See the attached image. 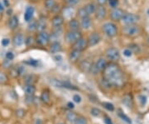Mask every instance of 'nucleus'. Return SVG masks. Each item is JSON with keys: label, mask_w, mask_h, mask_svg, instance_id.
I'll use <instances>...</instances> for the list:
<instances>
[{"label": "nucleus", "mask_w": 149, "mask_h": 124, "mask_svg": "<svg viewBox=\"0 0 149 124\" xmlns=\"http://www.w3.org/2000/svg\"><path fill=\"white\" fill-rule=\"evenodd\" d=\"M103 81L108 87H121L124 85V74L116 63H108L103 71Z\"/></svg>", "instance_id": "nucleus-1"}, {"label": "nucleus", "mask_w": 149, "mask_h": 124, "mask_svg": "<svg viewBox=\"0 0 149 124\" xmlns=\"http://www.w3.org/2000/svg\"><path fill=\"white\" fill-rule=\"evenodd\" d=\"M123 33L128 38H137L141 33V28L137 24L126 25L123 29Z\"/></svg>", "instance_id": "nucleus-2"}, {"label": "nucleus", "mask_w": 149, "mask_h": 124, "mask_svg": "<svg viewBox=\"0 0 149 124\" xmlns=\"http://www.w3.org/2000/svg\"><path fill=\"white\" fill-rule=\"evenodd\" d=\"M102 30H103L104 33L109 38H114L118 34L117 26L111 22L105 23L102 26Z\"/></svg>", "instance_id": "nucleus-3"}, {"label": "nucleus", "mask_w": 149, "mask_h": 124, "mask_svg": "<svg viewBox=\"0 0 149 124\" xmlns=\"http://www.w3.org/2000/svg\"><path fill=\"white\" fill-rule=\"evenodd\" d=\"M82 38V33L80 31H71L70 30L65 35V40L67 43L70 45H73L74 43H76L80 38Z\"/></svg>", "instance_id": "nucleus-4"}, {"label": "nucleus", "mask_w": 149, "mask_h": 124, "mask_svg": "<svg viewBox=\"0 0 149 124\" xmlns=\"http://www.w3.org/2000/svg\"><path fill=\"white\" fill-rule=\"evenodd\" d=\"M51 84L55 87H59V88H67L70 90H78L77 87L72 85L69 82L61 81V80L56 79V78H52L51 80Z\"/></svg>", "instance_id": "nucleus-5"}, {"label": "nucleus", "mask_w": 149, "mask_h": 124, "mask_svg": "<svg viewBox=\"0 0 149 124\" xmlns=\"http://www.w3.org/2000/svg\"><path fill=\"white\" fill-rule=\"evenodd\" d=\"M105 56L109 60H110L113 63H116L120 59V53L119 50L114 47H110L107 49L105 51Z\"/></svg>", "instance_id": "nucleus-6"}, {"label": "nucleus", "mask_w": 149, "mask_h": 124, "mask_svg": "<svg viewBox=\"0 0 149 124\" xmlns=\"http://www.w3.org/2000/svg\"><path fill=\"white\" fill-rule=\"evenodd\" d=\"M140 20V17L135 13H127L123 17L121 21L125 25H133V24H137L138 22Z\"/></svg>", "instance_id": "nucleus-7"}, {"label": "nucleus", "mask_w": 149, "mask_h": 124, "mask_svg": "<svg viewBox=\"0 0 149 124\" xmlns=\"http://www.w3.org/2000/svg\"><path fill=\"white\" fill-rule=\"evenodd\" d=\"M36 41L37 44H39L40 46H47L48 43L51 42L50 34L46 31L38 32V34L36 37Z\"/></svg>", "instance_id": "nucleus-8"}, {"label": "nucleus", "mask_w": 149, "mask_h": 124, "mask_svg": "<svg viewBox=\"0 0 149 124\" xmlns=\"http://www.w3.org/2000/svg\"><path fill=\"white\" fill-rule=\"evenodd\" d=\"M124 14H125V12L123 10L122 8H115L110 13V18H111L112 21L113 22L121 21L123 17L124 16Z\"/></svg>", "instance_id": "nucleus-9"}, {"label": "nucleus", "mask_w": 149, "mask_h": 124, "mask_svg": "<svg viewBox=\"0 0 149 124\" xmlns=\"http://www.w3.org/2000/svg\"><path fill=\"white\" fill-rule=\"evenodd\" d=\"M88 47H89V45H88V40L84 38L83 37L81 38H80L76 43H74V44L72 45V49L80 50L81 52H83V51L85 50Z\"/></svg>", "instance_id": "nucleus-10"}, {"label": "nucleus", "mask_w": 149, "mask_h": 124, "mask_svg": "<svg viewBox=\"0 0 149 124\" xmlns=\"http://www.w3.org/2000/svg\"><path fill=\"white\" fill-rule=\"evenodd\" d=\"M88 45L89 47H95L101 41V37L98 32H93L88 38Z\"/></svg>", "instance_id": "nucleus-11"}, {"label": "nucleus", "mask_w": 149, "mask_h": 124, "mask_svg": "<svg viewBox=\"0 0 149 124\" xmlns=\"http://www.w3.org/2000/svg\"><path fill=\"white\" fill-rule=\"evenodd\" d=\"M93 63L89 61L88 59H85L80 61V63H79V68L80 70L82 71L83 73H91V68L93 67Z\"/></svg>", "instance_id": "nucleus-12"}, {"label": "nucleus", "mask_w": 149, "mask_h": 124, "mask_svg": "<svg viewBox=\"0 0 149 124\" xmlns=\"http://www.w3.org/2000/svg\"><path fill=\"white\" fill-rule=\"evenodd\" d=\"M25 40L26 38H24L23 34H22L20 32L15 34L13 37V39H12V43L13 44L14 47H22L24 43H25Z\"/></svg>", "instance_id": "nucleus-13"}, {"label": "nucleus", "mask_w": 149, "mask_h": 124, "mask_svg": "<svg viewBox=\"0 0 149 124\" xmlns=\"http://www.w3.org/2000/svg\"><path fill=\"white\" fill-rule=\"evenodd\" d=\"M82 55V52L77 49H72L69 54V60L70 63H75L80 59V57Z\"/></svg>", "instance_id": "nucleus-14"}, {"label": "nucleus", "mask_w": 149, "mask_h": 124, "mask_svg": "<svg viewBox=\"0 0 149 124\" xmlns=\"http://www.w3.org/2000/svg\"><path fill=\"white\" fill-rule=\"evenodd\" d=\"M106 13H107V10L104 6H103V5L97 6L95 14V17L98 18V19H100V20H103V19L106 17Z\"/></svg>", "instance_id": "nucleus-15"}, {"label": "nucleus", "mask_w": 149, "mask_h": 124, "mask_svg": "<svg viewBox=\"0 0 149 124\" xmlns=\"http://www.w3.org/2000/svg\"><path fill=\"white\" fill-rule=\"evenodd\" d=\"M64 23V18L59 14H56L52 18V24L54 28H58L61 27V26Z\"/></svg>", "instance_id": "nucleus-16"}, {"label": "nucleus", "mask_w": 149, "mask_h": 124, "mask_svg": "<svg viewBox=\"0 0 149 124\" xmlns=\"http://www.w3.org/2000/svg\"><path fill=\"white\" fill-rule=\"evenodd\" d=\"M18 24H19V20H18V18L16 15H12L8 19V26L9 27V29L11 30H15L17 27H18Z\"/></svg>", "instance_id": "nucleus-17"}, {"label": "nucleus", "mask_w": 149, "mask_h": 124, "mask_svg": "<svg viewBox=\"0 0 149 124\" xmlns=\"http://www.w3.org/2000/svg\"><path fill=\"white\" fill-rule=\"evenodd\" d=\"M34 13H35V9L33 7H31V6L27 7L24 13V20L27 23L32 21L34 16Z\"/></svg>", "instance_id": "nucleus-18"}, {"label": "nucleus", "mask_w": 149, "mask_h": 124, "mask_svg": "<svg viewBox=\"0 0 149 124\" xmlns=\"http://www.w3.org/2000/svg\"><path fill=\"white\" fill-rule=\"evenodd\" d=\"M70 30L71 31H80V22H79L75 18H70L69 23H68Z\"/></svg>", "instance_id": "nucleus-19"}, {"label": "nucleus", "mask_w": 149, "mask_h": 124, "mask_svg": "<svg viewBox=\"0 0 149 124\" xmlns=\"http://www.w3.org/2000/svg\"><path fill=\"white\" fill-rule=\"evenodd\" d=\"M61 51H62V47H61V44L59 43L58 41L52 42L51 45H50V52H51L52 54H59V53H61Z\"/></svg>", "instance_id": "nucleus-20"}, {"label": "nucleus", "mask_w": 149, "mask_h": 124, "mask_svg": "<svg viewBox=\"0 0 149 124\" xmlns=\"http://www.w3.org/2000/svg\"><path fill=\"white\" fill-rule=\"evenodd\" d=\"M107 65H108V62L104 58H100L97 60V62L95 63L96 69L99 71V73H100V72L103 73V71L105 69Z\"/></svg>", "instance_id": "nucleus-21"}, {"label": "nucleus", "mask_w": 149, "mask_h": 124, "mask_svg": "<svg viewBox=\"0 0 149 124\" xmlns=\"http://www.w3.org/2000/svg\"><path fill=\"white\" fill-rule=\"evenodd\" d=\"M23 91L27 97H32L36 92V87L33 84H26L23 87Z\"/></svg>", "instance_id": "nucleus-22"}, {"label": "nucleus", "mask_w": 149, "mask_h": 124, "mask_svg": "<svg viewBox=\"0 0 149 124\" xmlns=\"http://www.w3.org/2000/svg\"><path fill=\"white\" fill-rule=\"evenodd\" d=\"M91 25H92V20H91L90 16L85 17L84 18H81L80 19V26H81V27L83 29L87 30V29L91 28Z\"/></svg>", "instance_id": "nucleus-23"}, {"label": "nucleus", "mask_w": 149, "mask_h": 124, "mask_svg": "<svg viewBox=\"0 0 149 124\" xmlns=\"http://www.w3.org/2000/svg\"><path fill=\"white\" fill-rule=\"evenodd\" d=\"M62 33V30L61 27H58V28H55V30L53 31V32L50 35V38H51V42H56L57 41V39L60 38V36L61 35Z\"/></svg>", "instance_id": "nucleus-24"}, {"label": "nucleus", "mask_w": 149, "mask_h": 124, "mask_svg": "<svg viewBox=\"0 0 149 124\" xmlns=\"http://www.w3.org/2000/svg\"><path fill=\"white\" fill-rule=\"evenodd\" d=\"M96 8H97V6H96L94 3H89V4H87L85 6V10L87 11V13H88L89 15L94 14V13H95Z\"/></svg>", "instance_id": "nucleus-25"}, {"label": "nucleus", "mask_w": 149, "mask_h": 124, "mask_svg": "<svg viewBox=\"0 0 149 124\" xmlns=\"http://www.w3.org/2000/svg\"><path fill=\"white\" fill-rule=\"evenodd\" d=\"M46 28H47V23L45 21V19H40V20L37 21V32H43V31L46 30Z\"/></svg>", "instance_id": "nucleus-26"}, {"label": "nucleus", "mask_w": 149, "mask_h": 124, "mask_svg": "<svg viewBox=\"0 0 149 124\" xmlns=\"http://www.w3.org/2000/svg\"><path fill=\"white\" fill-rule=\"evenodd\" d=\"M41 100L46 104H48L51 101V97H50V93L48 92V90H44L42 94H41Z\"/></svg>", "instance_id": "nucleus-27"}, {"label": "nucleus", "mask_w": 149, "mask_h": 124, "mask_svg": "<svg viewBox=\"0 0 149 124\" xmlns=\"http://www.w3.org/2000/svg\"><path fill=\"white\" fill-rule=\"evenodd\" d=\"M56 5V0H45V8L48 11H52Z\"/></svg>", "instance_id": "nucleus-28"}, {"label": "nucleus", "mask_w": 149, "mask_h": 124, "mask_svg": "<svg viewBox=\"0 0 149 124\" xmlns=\"http://www.w3.org/2000/svg\"><path fill=\"white\" fill-rule=\"evenodd\" d=\"M24 63L28 65V66H32L33 68H37L41 63H40L39 60L34 59V58H29V59H27L26 61H24Z\"/></svg>", "instance_id": "nucleus-29"}, {"label": "nucleus", "mask_w": 149, "mask_h": 124, "mask_svg": "<svg viewBox=\"0 0 149 124\" xmlns=\"http://www.w3.org/2000/svg\"><path fill=\"white\" fill-rule=\"evenodd\" d=\"M123 103L126 105L128 108H131L133 105V101H132V97L130 95H125L123 97Z\"/></svg>", "instance_id": "nucleus-30"}, {"label": "nucleus", "mask_w": 149, "mask_h": 124, "mask_svg": "<svg viewBox=\"0 0 149 124\" xmlns=\"http://www.w3.org/2000/svg\"><path fill=\"white\" fill-rule=\"evenodd\" d=\"M77 118H78L77 114L74 113V112H69L67 113V115H66V119L71 123H74V122L77 119Z\"/></svg>", "instance_id": "nucleus-31"}, {"label": "nucleus", "mask_w": 149, "mask_h": 124, "mask_svg": "<svg viewBox=\"0 0 149 124\" xmlns=\"http://www.w3.org/2000/svg\"><path fill=\"white\" fill-rule=\"evenodd\" d=\"M37 21H35L32 19V21L29 22L28 23V26H27V29L28 31L30 32H34V31H37Z\"/></svg>", "instance_id": "nucleus-32"}, {"label": "nucleus", "mask_w": 149, "mask_h": 124, "mask_svg": "<svg viewBox=\"0 0 149 124\" xmlns=\"http://www.w3.org/2000/svg\"><path fill=\"white\" fill-rule=\"evenodd\" d=\"M77 15H78V17L80 18V19H81V18H84L85 17L90 16V15L88 14L87 11L85 10V7H82V8H79V10L77 12Z\"/></svg>", "instance_id": "nucleus-33"}, {"label": "nucleus", "mask_w": 149, "mask_h": 124, "mask_svg": "<svg viewBox=\"0 0 149 124\" xmlns=\"http://www.w3.org/2000/svg\"><path fill=\"white\" fill-rule=\"evenodd\" d=\"M73 13H74V11H73L72 7H68V8L64 9V16L67 18H71V17L73 15Z\"/></svg>", "instance_id": "nucleus-34"}, {"label": "nucleus", "mask_w": 149, "mask_h": 124, "mask_svg": "<svg viewBox=\"0 0 149 124\" xmlns=\"http://www.w3.org/2000/svg\"><path fill=\"white\" fill-rule=\"evenodd\" d=\"M36 82V77L34 75H27L25 77V83L26 84H33Z\"/></svg>", "instance_id": "nucleus-35"}, {"label": "nucleus", "mask_w": 149, "mask_h": 124, "mask_svg": "<svg viewBox=\"0 0 149 124\" xmlns=\"http://www.w3.org/2000/svg\"><path fill=\"white\" fill-rule=\"evenodd\" d=\"M118 117L120 118L123 120L124 122H126L128 124H131L132 123V121H131V119L128 118L127 115H125V114L122 113L121 111H119L118 113Z\"/></svg>", "instance_id": "nucleus-36"}, {"label": "nucleus", "mask_w": 149, "mask_h": 124, "mask_svg": "<svg viewBox=\"0 0 149 124\" xmlns=\"http://www.w3.org/2000/svg\"><path fill=\"white\" fill-rule=\"evenodd\" d=\"M8 81V75L3 73V72H0V84H5Z\"/></svg>", "instance_id": "nucleus-37"}, {"label": "nucleus", "mask_w": 149, "mask_h": 124, "mask_svg": "<svg viewBox=\"0 0 149 124\" xmlns=\"http://www.w3.org/2000/svg\"><path fill=\"white\" fill-rule=\"evenodd\" d=\"M74 124H88V123H87V119L85 118V117L78 116V118L75 120Z\"/></svg>", "instance_id": "nucleus-38"}, {"label": "nucleus", "mask_w": 149, "mask_h": 124, "mask_svg": "<svg viewBox=\"0 0 149 124\" xmlns=\"http://www.w3.org/2000/svg\"><path fill=\"white\" fill-rule=\"evenodd\" d=\"M128 49H130L132 50V52L134 53V54H138L140 52V48L138 44H130Z\"/></svg>", "instance_id": "nucleus-39"}, {"label": "nucleus", "mask_w": 149, "mask_h": 124, "mask_svg": "<svg viewBox=\"0 0 149 124\" xmlns=\"http://www.w3.org/2000/svg\"><path fill=\"white\" fill-rule=\"evenodd\" d=\"M91 113L94 117H100L102 114L101 111H100L99 108H92V109H91Z\"/></svg>", "instance_id": "nucleus-40"}, {"label": "nucleus", "mask_w": 149, "mask_h": 124, "mask_svg": "<svg viewBox=\"0 0 149 124\" xmlns=\"http://www.w3.org/2000/svg\"><path fill=\"white\" fill-rule=\"evenodd\" d=\"M14 58H15V55L13 54V52H12V51H8L5 54V58L7 60H9V61H13V60L14 59Z\"/></svg>", "instance_id": "nucleus-41"}, {"label": "nucleus", "mask_w": 149, "mask_h": 124, "mask_svg": "<svg viewBox=\"0 0 149 124\" xmlns=\"http://www.w3.org/2000/svg\"><path fill=\"white\" fill-rule=\"evenodd\" d=\"M103 106L104 107V108H106L108 111L113 112L114 111V106L110 103H103Z\"/></svg>", "instance_id": "nucleus-42"}, {"label": "nucleus", "mask_w": 149, "mask_h": 124, "mask_svg": "<svg viewBox=\"0 0 149 124\" xmlns=\"http://www.w3.org/2000/svg\"><path fill=\"white\" fill-rule=\"evenodd\" d=\"M108 3L112 8H117L118 4V0H109Z\"/></svg>", "instance_id": "nucleus-43"}, {"label": "nucleus", "mask_w": 149, "mask_h": 124, "mask_svg": "<svg viewBox=\"0 0 149 124\" xmlns=\"http://www.w3.org/2000/svg\"><path fill=\"white\" fill-rule=\"evenodd\" d=\"M79 2H80V0H66V3L69 5V7H74L76 4H78Z\"/></svg>", "instance_id": "nucleus-44"}, {"label": "nucleus", "mask_w": 149, "mask_h": 124, "mask_svg": "<svg viewBox=\"0 0 149 124\" xmlns=\"http://www.w3.org/2000/svg\"><path fill=\"white\" fill-rule=\"evenodd\" d=\"M16 115L17 117H18L19 118H23L25 116V111L23 109L20 108V109H18V110L16 111Z\"/></svg>", "instance_id": "nucleus-45"}, {"label": "nucleus", "mask_w": 149, "mask_h": 124, "mask_svg": "<svg viewBox=\"0 0 149 124\" xmlns=\"http://www.w3.org/2000/svg\"><path fill=\"white\" fill-rule=\"evenodd\" d=\"M1 44H2L3 47H8L10 44V39L8 38H3L2 41H1Z\"/></svg>", "instance_id": "nucleus-46"}, {"label": "nucleus", "mask_w": 149, "mask_h": 124, "mask_svg": "<svg viewBox=\"0 0 149 124\" xmlns=\"http://www.w3.org/2000/svg\"><path fill=\"white\" fill-rule=\"evenodd\" d=\"M123 55L125 56V57H127V58H129V57H131L132 55H133V52H132V50L130 49H126L123 50Z\"/></svg>", "instance_id": "nucleus-47"}, {"label": "nucleus", "mask_w": 149, "mask_h": 124, "mask_svg": "<svg viewBox=\"0 0 149 124\" xmlns=\"http://www.w3.org/2000/svg\"><path fill=\"white\" fill-rule=\"evenodd\" d=\"M139 101H140V103H141V105L142 106H144L146 103H147V97L146 96H144V95H141V96H139Z\"/></svg>", "instance_id": "nucleus-48"}, {"label": "nucleus", "mask_w": 149, "mask_h": 124, "mask_svg": "<svg viewBox=\"0 0 149 124\" xmlns=\"http://www.w3.org/2000/svg\"><path fill=\"white\" fill-rule=\"evenodd\" d=\"M32 43H33V38H32V36H29V37H27V38H26V40H25V43L27 44V46L32 45Z\"/></svg>", "instance_id": "nucleus-49"}, {"label": "nucleus", "mask_w": 149, "mask_h": 124, "mask_svg": "<svg viewBox=\"0 0 149 124\" xmlns=\"http://www.w3.org/2000/svg\"><path fill=\"white\" fill-rule=\"evenodd\" d=\"M73 100H74V103H80V102H81V97H80V95H78V94H75V95H74L73 96Z\"/></svg>", "instance_id": "nucleus-50"}, {"label": "nucleus", "mask_w": 149, "mask_h": 124, "mask_svg": "<svg viewBox=\"0 0 149 124\" xmlns=\"http://www.w3.org/2000/svg\"><path fill=\"white\" fill-rule=\"evenodd\" d=\"M104 122L105 124H113V122H112L111 118L109 117H108V116H104Z\"/></svg>", "instance_id": "nucleus-51"}, {"label": "nucleus", "mask_w": 149, "mask_h": 124, "mask_svg": "<svg viewBox=\"0 0 149 124\" xmlns=\"http://www.w3.org/2000/svg\"><path fill=\"white\" fill-rule=\"evenodd\" d=\"M108 1H109V0H96V2H97L98 5H103V6L105 5L107 3H108Z\"/></svg>", "instance_id": "nucleus-52"}, {"label": "nucleus", "mask_w": 149, "mask_h": 124, "mask_svg": "<svg viewBox=\"0 0 149 124\" xmlns=\"http://www.w3.org/2000/svg\"><path fill=\"white\" fill-rule=\"evenodd\" d=\"M3 6L4 7H8L9 6V1L8 0H3Z\"/></svg>", "instance_id": "nucleus-53"}, {"label": "nucleus", "mask_w": 149, "mask_h": 124, "mask_svg": "<svg viewBox=\"0 0 149 124\" xmlns=\"http://www.w3.org/2000/svg\"><path fill=\"white\" fill-rule=\"evenodd\" d=\"M67 106H68V108H70V109H72V108H74V103H70H70H67Z\"/></svg>", "instance_id": "nucleus-54"}, {"label": "nucleus", "mask_w": 149, "mask_h": 124, "mask_svg": "<svg viewBox=\"0 0 149 124\" xmlns=\"http://www.w3.org/2000/svg\"><path fill=\"white\" fill-rule=\"evenodd\" d=\"M54 58L56 59V61H59L58 59H62V57L61 55H56V57H54Z\"/></svg>", "instance_id": "nucleus-55"}, {"label": "nucleus", "mask_w": 149, "mask_h": 124, "mask_svg": "<svg viewBox=\"0 0 149 124\" xmlns=\"http://www.w3.org/2000/svg\"><path fill=\"white\" fill-rule=\"evenodd\" d=\"M3 9H4V6H3V4H2L0 3V13L3 12Z\"/></svg>", "instance_id": "nucleus-56"}, {"label": "nucleus", "mask_w": 149, "mask_h": 124, "mask_svg": "<svg viewBox=\"0 0 149 124\" xmlns=\"http://www.w3.org/2000/svg\"><path fill=\"white\" fill-rule=\"evenodd\" d=\"M36 123H37V124H42V121H41L40 119H37V122H36Z\"/></svg>", "instance_id": "nucleus-57"}, {"label": "nucleus", "mask_w": 149, "mask_h": 124, "mask_svg": "<svg viewBox=\"0 0 149 124\" xmlns=\"http://www.w3.org/2000/svg\"><path fill=\"white\" fill-rule=\"evenodd\" d=\"M148 45H149V38H148Z\"/></svg>", "instance_id": "nucleus-58"}, {"label": "nucleus", "mask_w": 149, "mask_h": 124, "mask_svg": "<svg viewBox=\"0 0 149 124\" xmlns=\"http://www.w3.org/2000/svg\"><path fill=\"white\" fill-rule=\"evenodd\" d=\"M148 15H149V8L148 9Z\"/></svg>", "instance_id": "nucleus-59"}, {"label": "nucleus", "mask_w": 149, "mask_h": 124, "mask_svg": "<svg viewBox=\"0 0 149 124\" xmlns=\"http://www.w3.org/2000/svg\"><path fill=\"white\" fill-rule=\"evenodd\" d=\"M59 124H65V123H59Z\"/></svg>", "instance_id": "nucleus-60"}, {"label": "nucleus", "mask_w": 149, "mask_h": 124, "mask_svg": "<svg viewBox=\"0 0 149 124\" xmlns=\"http://www.w3.org/2000/svg\"><path fill=\"white\" fill-rule=\"evenodd\" d=\"M30 1H36V0H30Z\"/></svg>", "instance_id": "nucleus-61"}, {"label": "nucleus", "mask_w": 149, "mask_h": 124, "mask_svg": "<svg viewBox=\"0 0 149 124\" xmlns=\"http://www.w3.org/2000/svg\"><path fill=\"white\" fill-rule=\"evenodd\" d=\"M65 1H66V0H65Z\"/></svg>", "instance_id": "nucleus-62"}]
</instances>
